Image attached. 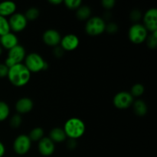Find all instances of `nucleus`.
Wrapping results in <instances>:
<instances>
[{
  "mask_svg": "<svg viewBox=\"0 0 157 157\" xmlns=\"http://www.w3.org/2000/svg\"><path fill=\"white\" fill-rule=\"evenodd\" d=\"M7 78L14 86L23 87L30 81L31 72L24 64L20 63L9 67Z\"/></svg>",
  "mask_w": 157,
  "mask_h": 157,
  "instance_id": "1",
  "label": "nucleus"
},
{
  "mask_svg": "<svg viewBox=\"0 0 157 157\" xmlns=\"http://www.w3.org/2000/svg\"><path fill=\"white\" fill-rule=\"evenodd\" d=\"M63 129L67 137L77 140L84 134L86 126L82 120L78 117H71L66 121Z\"/></svg>",
  "mask_w": 157,
  "mask_h": 157,
  "instance_id": "2",
  "label": "nucleus"
},
{
  "mask_svg": "<svg viewBox=\"0 0 157 157\" xmlns=\"http://www.w3.org/2000/svg\"><path fill=\"white\" fill-rule=\"evenodd\" d=\"M24 64L31 73L47 70L48 67V64L44 61L41 55L36 52H32L26 55Z\"/></svg>",
  "mask_w": 157,
  "mask_h": 157,
  "instance_id": "3",
  "label": "nucleus"
},
{
  "mask_svg": "<svg viewBox=\"0 0 157 157\" xmlns=\"http://www.w3.org/2000/svg\"><path fill=\"white\" fill-rule=\"evenodd\" d=\"M106 22L100 16L90 17L85 25V31L89 35L97 36L105 32Z\"/></svg>",
  "mask_w": 157,
  "mask_h": 157,
  "instance_id": "4",
  "label": "nucleus"
},
{
  "mask_svg": "<svg viewBox=\"0 0 157 157\" xmlns=\"http://www.w3.org/2000/svg\"><path fill=\"white\" fill-rule=\"evenodd\" d=\"M147 36H148V31L147 30L145 26L140 23H135L129 29V39L133 44H138L144 42Z\"/></svg>",
  "mask_w": 157,
  "mask_h": 157,
  "instance_id": "5",
  "label": "nucleus"
},
{
  "mask_svg": "<svg viewBox=\"0 0 157 157\" xmlns=\"http://www.w3.org/2000/svg\"><path fill=\"white\" fill-rule=\"evenodd\" d=\"M25 56L26 52L25 48L21 44H18L9 50L8 56L5 61V64L9 68L15 64L22 62L23 60H25Z\"/></svg>",
  "mask_w": 157,
  "mask_h": 157,
  "instance_id": "6",
  "label": "nucleus"
},
{
  "mask_svg": "<svg viewBox=\"0 0 157 157\" xmlns=\"http://www.w3.org/2000/svg\"><path fill=\"white\" fill-rule=\"evenodd\" d=\"M32 141L26 134H20L17 136L13 142V150L18 155L22 156L30 150Z\"/></svg>",
  "mask_w": 157,
  "mask_h": 157,
  "instance_id": "7",
  "label": "nucleus"
},
{
  "mask_svg": "<svg viewBox=\"0 0 157 157\" xmlns=\"http://www.w3.org/2000/svg\"><path fill=\"white\" fill-rule=\"evenodd\" d=\"M10 30L15 32H20L24 30L27 26L28 21L24 14L20 12H15L10 16L9 19Z\"/></svg>",
  "mask_w": 157,
  "mask_h": 157,
  "instance_id": "8",
  "label": "nucleus"
},
{
  "mask_svg": "<svg viewBox=\"0 0 157 157\" xmlns=\"http://www.w3.org/2000/svg\"><path fill=\"white\" fill-rule=\"evenodd\" d=\"M113 103L118 109H127L133 103V97L130 92L120 91L113 97Z\"/></svg>",
  "mask_w": 157,
  "mask_h": 157,
  "instance_id": "9",
  "label": "nucleus"
},
{
  "mask_svg": "<svg viewBox=\"0 0 157 157\" xmlns=\"http://www.w3.org/2000/svg\"><path fill=\"white\" fill-rule=\"evenodd\" d=\"M144 25L147 31L154 32L157 31V10L155 8H151L145 12L144 15Z\"/></svg>",
  "mask_w": 157,
  "mask_h": 157,
  "instance_id": "10",
  "label": "nucleus"
},
{
  "mask_svg": "<svg viewBox=\"0 0 157 157\" xmlns=\"http://www.w3.org/2000/svg\"><path fill=\"white\" fill-rule=\"evenodd\" d=\"M61 47L64 51H74L78 47L80 44L79 38L75 34H67L64 36L61 37Z\"/></svg>",
  "mask_w": 157,
  "mask_h": 157,
  "instance_id": "11",
  "label": "nucleus"
},
{
  "mask_svg": "<svg viewBox=\"0 0 157 157\" xmlns=\"http://www.w3.org/2000/svg\"><path fill=\"white\" fill-rule=\"evenodd\" d=\"M38 150L40 154L42 156H52L55 150V143L49 137H43L41 140L38 141Z\"/></svg>",
  "mask_w": 157,
  "mask_h": 157,
  "instance_id": "12",
  "label": "nucleus"
},
{
  "mask_svg": "<svg viewBox=\"0 0 157 157\" xmlns=\"http://www.w3.org/2000/svg\"><path fill=\"white\" fill-rule=\"evenodd\" d=\"M43 41L44 44H47L48 46H53V47H56L60 44L61 41V34L59 33L58 31L56 29H47L45 32H44L42 36Z\"/></svg>",
  "mask_w": 157,
  "mask_h": 157,
  "instance_id": "13",
  "label": "nucleus"
},
{
  "mask_svg": "<svg viewBox=\"0 0 157 157\" xmlns=\"http://www.w3.org/2000/svg\"><path fill=\"white\" fill-rule=\"evenodd\" d=\"M18 44V38L17 35L14 32L10 31L8 33L0 36V45L7 50H10L11 48Z\"/></svg>",
  "mask_w": 157,
  "mask_h": 157,
  "instance_id": "14",
  "label": "nucleus"
},
{
  "mask_svg": "<svg viewBox=\"0 0 157 157\" xmlns=\"http://www.w3.org/2000/svg\"><path fill=\"white\" fill-rule=\"evenodd\" d=\"M34 103L29 98H21L17 101L15 104V109L19 114L29 113L33 109Z\"/></svg>",
  "mask_w": 157,
  "mask_h": 157,
  "instance_id": "15",
  "label": "nucleus"
},
{
  "mask_svg": "<svg viewBox=\"0 0 157 157\" xmlns=\"http://www.w3.org/2000/svg\"><path fill=\"white\" fill-rule=\"evenodd\" d=\"M17 6L12 1H3L0 2V15L3 17L11 16L15 12Z\"/></svg>",
  "mask_w": 157,
  "mask_h": 157,
  "instance_id": "16",
  "label": "nucleus"
},
{
  "mask_svg": "<svg viewBox=\"0 0 157 157\" xmlns=\"http://www.w3.org/2000/svg\"><path fill=\"white\" fill-rule=\"evenodd\" d=\"M49 138L54 143H63L67 138L64 129L61 127H55L52 129L49 133Z\"/></svg>",
  "mask_w": 157,
  "mask_h": 157,
  "instance_id": "17",
  "label": "nucleus"
},
{
  "mask_svg": "<svg viewBox=\"0 0 157 157\" xmlns=\"http://www.w3.org/2000/svg\"><path fill=\"white\" fill-rule=\"evenodd\" d=\"M91 9L87 5H81L76 10V17L81 21H87L90 18Z\"/></svg>",
  "mask_w": 157,
  "mask_h": 157,
  "instance_id": "18",
  "label": "nucleus"
},
{
  "mask_svg": "<svg viewBox=\"0 0 157 157\" xmlns=\"http://www.w3.org/2000/svg\"><path fill=\"white\" fill-rule=\"evenodd\" d=\"M133 107L134 113L139 117L145 116L148 111L147 104L142 100H136V101H133Z\"/></svg>",
  "mask_w": 157,
  "mask_h": 157,
  "instance_id": "19",
  "label": "nucleus"
},
{
  "mask_svg": "<svg viewBox=\"0 0 157 157\" xmlns=\"http://www.w3.org/2000/svg\"><path fill=\"white\" fill-rule=\"evenodd\" d=\"M44 130H43L41 127H35V128H33L31 130L30 133L28 136L30 138L32 142V141L38 142V141L41 140L44 137Z\"/></svg>",
  "mask_w": 157,
  "mask_h": 157,
  "instance_id": "20",
  "label": "nucleus"
},
{
  "mask_svg": "<svg viewBox=\"0 0 157 157\" xmlns=\"http://www.w3.org/2000/svg\"><path fill=\"white\" fill-rule=\"evenodd\" d=\"M10 109L7 103L0 101V122L4 121L9 117Z\"/></svg>",
  "mask_w": 157,
  "mask_h": 157,
  "instance_id": "21",
  "label": "nucleus"
},
{
  "mask_svg": "<svg viewBox=\"0 0 157 157\" xmlns=\"http://www.w3.org/2000/svg\"><path fill=\"white\" fill-rule=\"evenodd\" d=\"M40 12L36 7H31L27 9L25 14L27 21H35L39 17Z\"/></svg>",
  "mask_w": 157,
  "mask_h": 157,
  "instance_id": "22",
  "label": "nucleus"
},
{
  "mask_svg": "<svg viewBox=\"0 0 157 157\" xmlns=\"http://www.w3.org/2000/svg\"><path fill=\"white\" fill-rule=\"evenodd\" d=\"M10 32L9 19L0 15V36Z\"/></svg>",
  "mask_w": 157,
  "mask_h": 157,
  "instance_id": "23",
  "label": "nucleus"
},
{
  "mask_svg": "<svg viewBox=\"0 0 157 157\" xmlns=\"http://www.w3.org/2000/svg\"><path fill=\"white\" fill-rule=\"evenodd\" d=\"M144 86L142 84H135L134 85L132 86L131 89H130V94L134 98V97H140L144 93Z\"/></svg>",
  "mask_w": 157,
  "mask_h": 157,
  "instance_id": "24",
  "label": "nucleus"
},
{
  "mask_svg": "<svg viewBox=\"0 0 157 157\" xmlns=\"http://www.w3.org/2000/svg\"><path fill=\"white\" fill-rule=\"evenodd\" d=\"M147 44L150 49H155L157 46V31L154 32H151L150 35H148L146 39Z\"/></svg>",
  "mask_w": 157,
  "mask_h": 157,
  "instance_id": "25",
  "label": "nucleus"
},
{
  "mask_svg": "<svg viewBox=\"0 0 157 157\" xmlns=\"http://www.w3.org/2000/svg\"><path fill=\"white\" fill-rule=\"evenodd\" d=\"M22 123V118L19 113L14 114L10 119V125L12 128H18Z\"/></svg>",
  "mask_w": 157,
  "mask_h": 157,
  "instance_id": "26",
  "label": "nucleus"
},
{
  "mask_svg": "<svg viewBox=\"0 0 157 157\" xmlns=\"http://www.w3.org/2000/svg\"><path fill=\"white\" fill-rule=\"evenodd\" d=\"M66 7L68 8L69 9L72 10H77L82 4V2L81 0H65L64 1Z\"/></svg>",
  "mask_w": 157,
  "mask_h": 157,
  "instance_id": "27",
  "label": "nucleus"
},
{
  "mask_svg": "<svg viewBox=\"0 0 157 157\" xmlns=\"http://www.w3.org/2000/svg\"><path fill=\"white\" fill-rule=\"evenodd\" d=\"M130 18L131 19V21L137 23V21H140L142 18V12L139 9H133L130 12Z\"/></svg>",
  "mask_w": 157,
  "mask_h": 157,
  "instance_id": "28",
  "label": "nucleus"
},
{
  "mask_svg": "<svg viewBox=\"0 0 157 157\" xmlns=\"http://www.w3.org/2000/svg\"><path fill=\"white\" fill-rule=\"evenodd\" d=\"M118 25L117 23L115 22H110L108 24H106L105 31L108 32L109 34H114L117 32L118 31Z\"/></svg>",
  "mask_w": 157,
  "mask_h": 157,
  "instance_id": "29",
  "label": "nucleus"
},
{
  "mask_svg": "<svg viewBox=\"0 0 157 157\" xmlns=\"http://www.w3.org/2000/svg\"><path fill=\"white\" fill-rule=\"evenodd\" d=\"M101 4L104 6V8L107 9H110L115 6L116 4V2L115 0H103L101 2Z\"/></svg>",
  "mask_w": 157,
  "mask_h": 157,
  "instance_id": "30",
  "label": "nucleus"
},
{
  "mask_svg": "<svg viewBox=\"0 0 157 157\" xmlns=\"http://www.w3.org/2000/svg\"><path fill=\"white\" fill-rule=\"evenodd\" d=\"M9 72V67L3 63H0V78L7 77Z\"/></svg>",
  "mask_w": 157,
  "mask_h": 157,
  "instance_id": "31",
  "label": "nucleus"
},
{
  "mask_svg": "<svg viewBox=\"0 0 157 157\" xmlns=\"http://www.w3.org/2000/svg\"><path fill=\"white\" fill-rule=\"evenodd\" d=\"M64 51L63 50L62 48H61V46L58 45L55 47V49H54L53 51L54 55H55L56 58H61V57L63 56V55H64Z\"/></svg>",
  "mask_w": 157,
  "mask_h": 157,
  "instance_id": "32",
  "label": "nucleus"
},
{
  "mask_svg": "<svg viewBox=\"0 0 157 157\" xmlns=\"http://www.w3.org/2000/svg\"><path fill=\"white\" fill-rule=\"evenodd\" d=\"M67 147L69 150H75L77 147L76 140L69 139V140L67 143Z\"/></svg>",
  "mask_w": 157,
  "mask_h": 157,
  "instance_id": "33",
  "label": "nucleus"
},
{
  "mask_svg": "<svg viewBox=\"0 0 157 157\" xmlns=\"http://www.w3.org/2000/svg\"><path fill=\"white\" fill-rule=\"evenodd\" d=\"M6 153V147L4 144L0 141V157H2Z\"/></svg>",
  "mask_w": 157,
  "mask_h": 157,
  "instance_id": "34",
  "label": "nucleus"
},
{
  "mask_svg": "<svg viewBox=\"0 0 157 157\" xmlns=\"http://www.w3.org/2000/svg\"><path fill=\"white\" fill-rule=\"evenodd\" d=\"M49 2L52 5H59L63 2L62 0H49Z\"/></svg>",
  "mask_w": 157,
  "mask_h": 157,
  "instance_id": "35",
  "label": "nucleus"
},
{
  "mask_svg": "<svg viewBox=\"0 0 157 157\" xmlns=\"http://www.w3.org/2000/svg\"><path fill=\"white\" fill-rule=\"evenodd\" d=\"M2 52H3V48L2 47L1 45H0V56H1V55H2Z\"/></svg>",
  "mask_w": 157,
  "mask_h": 157,
  "instance_id": "36",
  "label": "nucleus"
}]
</instances>
